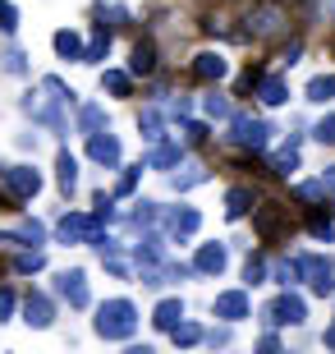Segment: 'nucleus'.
Wrapping results in <instances>:
<instances>
[{
	"label": "nucleus",
	"instance_id": "nucleus-1",
	"mask_svg": "<svg viewBox=\"0 0 335 354\" xmlns=\"http://www.w3.org/2000/svg\"><path fill=\"white\" fill-rule=\"evenodd\" d=\"M97 336H106V341H129L133 331H138V308H133L129 299H111L97 308Z\"/></svg>",
	"mask_w": 335,
	"mask_h": 354
},
{
	"label": "nucleus",
	"instance_id": "nucleus-2",
	"mask_svg": "<svg viewBox=\"0 0 335 354\" xmlns=\"http://www.w3.org/2000/svg\"><path fill=\"white\" fill-rule=\"evenodd\" d=\"M294 281H308L317 295H331V290H335V267H331V258L298 253V258H294Z\"/></svg>",
	"mask_w": 335,
	"mask_h": 354
},
{
	"label": "nucleus",
	"instance_id": "nucleus-3",
	"mask_svg": "<svg viewBox=\"0 0 335 354\" xmlns=\"http://www.w3.org/2000/svg\"><path fill=\"white\" fill-rule=\"evenodd\" d=\"M41 88L51 92V102H69V97H74V92H69V88H65L60 79H46ZM23 111H28L32 120H41V124H51V129H65V120H60V111H55V106H46L41 97H32V92L23 97Z\"/></svg>",
	"mask_w": 335,
	"mask_h": 354
},
{
	"label": "nucleus",
	"instance_id": "nucleus-4",
	"mask_svg": "<svg viewBox=\"0 0 335 354\" xmlns=\"http://www.w3.org/2000/svg\"><path fill=\"white\" fill-rule=\"evenodd\" d=\"M230 138L239 147H253V152H262L267 147V138H271V124L267 120H253V115H234L230 120Z\"/></svg>",
	"mask_w": 335,
	"mask_h": 354
},
{
	"label": "nucleus",
	"instance_id": "nucleus-5",
	"mask_svg": "<svg viewBox=\"0 0 335 354\" xmlns=\"http://www.w3.org/2000/svg\"><path fill=\"white\" fill-rule=\"evenodd\" d=\"M0 180H5V194L19 198V203L41 194V175L32 171V166H5V171H0Z\"/></svg>",
	"mask_w": 335,
	"mask_h": 354
},
{
	"label": "nucleus",
	"instance_id": "nucleus-6",
	"mask_svg": "<svg viewBox=\"0 0 335 354\" xmlns=\"http://www.w3.org/2000/svg\"><path fill=\"white\" fill-rule=\"evenodd\" d=\"M303 317H308V304L298 299V295H289V290H285L280 299L267 304V322L271 327H298Z\"/></svg>",
	"mask_w": 335,
	"mask_h": 354
},
{
	"label": "nucleus",
	"instance_id": "nucleus-7",
	"mask_svg": "<svg viewBox=\"0 0 335 354\" xmlns=\"http://www.w3.org/2000/svg\"><path fill=\"white\" fill-rule=\"evenodd\" d=\"M55 290H60V299H69V308H88V276L78 272V267L55 276Z\"/></svg>",
	"mask_w": 335,
	"mask_h": 354
},
{
	"label": "nucleus",
	"instance_id": "nucleus-8",
	"mask_svg": "<svg viewBox=\"0 0 335 354\" xmlns=\"http://www.w3.org/2000/svg\"><path fill=\"white\" fill-rule=\"evenodd\" d=\"M92 230H97V221H92V216H83V212H65V216H60V225H55V235L65 239V244H88Z\"/></svg>",
	"mask_w": 335,
	"mask_h": 354
},
{
	"label": "nucleus",
	"instance_id": "nucleus-9",
	"mask_svg": "<svg viewBox=\"0 0 335 354\" xmlns=\"http://www.w3.org/2000/svg\"><path fill=\"white\" fill-rule=\"evenodd\" d=\"M88 157L97 161V166H119V138H111V133H92L88 138Z\"/></svg>",
	"mask_w": 335,
	"mask_h": 354
},
{
	"label": "nucleus",
	"instance_id": "nucleus-10",
	"mask_svg": "<svg viewBox=\"0 0 335 354\" xmlns=\"http://www.w3.org/2000/svg\"><path fill=\"white\" fill-rule=\"evenodd\" d=\"M216 317H225V322H244L248 317V295L244 290H225V295H216Z\"/></svg>",
	"mask_w": 335,
	"mask_h": 354
},
{
	"label": "nucleus",
	"instance_id": "nucleus-11",
	"mask_svg": "<svg viewBox=\"0 0 335 354\" xmlns=\"http://www.w3.org/2000/svg\"><path fill=\"white\" fill-rule=\"evenodd\" d=\"M225 258H230L225 244H202L198 258H193V267H198V272H207V276H220V272H225Z\"/></svg>",
	"mask_w": 335,
	"mask_h": 354
},
{
	"label": "nucleus",
	"instance_id": "nucleus-12",
	"mask_svg": "<svg viewBox=\"0 0 335 354\" xmlns=\"http://www.w3.org/2000/svg\"><path fill=\"white\" fill-rule=\"evenodd\" d=\"M23 322L28 327H51V299L32 290V295L23 299Z\"/></svg>",
	"mask_w": 335,
	"mask_h": 354
},
{
	"label": "nucleus",
	"instance_id": "nucleus-13",
	"mask_svg": "<svg viewBox=\"0 0 335 354\" xmlns=\"http://www.w3.org/2000/svg\"><path fill=\"white\" fill-rule=\"evenodd\" d=\"M248 24H253V32H258V37H271V32H280V10H271V5H262V10H253L248 14Z\"/></svg>",
	"mask_w": 335,
	"mask_h": 354
},
{
	"label": "nucleus",
	"instance_id": "nucleus-14",
	"mask_svg": "<svg viewBox=\"0 0 335 354\" xmlns=\"http://www.w3.org/2000/svg\"><path fill=\"white\" fill-rule=\"evenodd\" d=\"M258 97L267 106H285L289 102V88H285V79H276V74H262L258 79Z\"/></svg>",
	"mask_w": 335,
	"mask_h": 354
},
{
	"label": "nucleus",
	"instance_id": "nucleus-15",
	"mask_svg": "<svg viewBox=\"0 0 335 354\" xmlns=\"http://www.w3.org/2000/svg\"><path fill=\"white\" fill-rule=\"evenodd\" d=\"M152 322L161 331H175L184 322V304L180 299H161V304H156V313H152Z\"/></svg>",
	"mask_w": 335,
	"mask_h": 354
},
{
	"label": "nucleus",
	"instance_id": "nucleus-16",
	"mask_svg": "<svg viewBox=\"0 0 335 354\" xmlns=\"http://www.w3.org/2000/svg\"><path fill=\"white\" fill-rule=\"evenodd\" d=\"M166 225H170V235H175V239H184V235H193L198 225H202V216H198L193 207H180V212H170Z\"/></svg>",
	"mask_w": 335,
	"mask_h": 354
},
{
	"label": "nucleus",
	"instance_id": "nucleus-17",
	"mask_svg": "<svg viewBox=\"0 0 335 354\" xmlns=\"http://www.w3.org/2000/svg\"><path fill=\"white\" fill-rule=\"evenodd\" d=\"M83 41H78V32H69V28H60L55 32V55H65V60H83Z\"/></svg>",
	"mask_w": 335,
	"mask_h": 354
},
{
	"label": "nucleus",
	"instance_id": "nucleus-18",
	"mask_svg": "<svg viewBox=\"0 0 335 354\" xmlns=\"http://www.w3.org/2000/svg\"><path fill=\"white\" fill-rule=\"evenodd\" d=\"M193 74H198V79H225V60H220L216 51H202L193 60Z\"/></svg>",
	"mask_w": 335,
	"mask_h": 354
},
{
	"label": "nucleus",
	"instance_id": "nucleus-19",
	"mask_svg": "<svg viewBox=\"0 0 335 354\" xmlns=\"http://www.w3.org/2000/svg\"><path fill=\"white\" fill-rule=\"evenodd\" d=\"M253 221H258V235L262 239H276V235H280V212H276V203L258 207V216H253Z\"/></svg>",
	"mask_w": 335,
	"mask_h": 354
},
{
	"label": "nucleus",
	"instance_id": "nucleus-20",
	"mask_svg": "<svg viewBox=\"0 0 335 354\" xmlns=\"http://www.w3.org/2000/svg\"><path fill=\"white\" fill-rule=\"evenodd\" d=\"M147 166H152V171H166V166H180V147H175V143H156L152 152H147Z\"/></svg>",
	"mask_w": 335,
	"mask_h": 354
},
{
	"label": "nucleus",
	"instance_id": "nucleus-21",
	"mask_svg": "<svg viewBox=\"0 0 335 354\" xmlns=\"http://www.w3.org/2000/svg\"><path fill=\"white\" fill-rule=\"evenodd\" d=\"M248 207H253V194H248V189H230V194H225V216H230V221H239Z\"/></svg>",
	"mask_w": 335,
	"mask_h": 354
},
{
	"label": "nucleus",
	"instance_id": "nucleus-22",
	"mask_svg": "<svg viewBox=\"0 0 335 354\" xmlns=\"http://www.w3.org/2000/svg\"><path fill=\"white\" fill-rule=\"evenodd\" d=\"M129 69H133V74H152V69H156V51H152V41H138V46H133Z\"/></svg>",
	"mask_w": 335,
	"mask_h": 354
},
{
	"label": "nucleus",
	"instance_id": "nucleus-23",
	"mask_svg": "<svg viewBox=\"0 0 335 354\" xmlns=\"http://www.w3.org/2000/svg\"><path fill=\"white\" fill-rule=\"evenodd\" d=\"M161 258H166V244H161L156 235H147V239L138 244V267H156Z\"/></svg>",
	"mask_w": 335,
	"mask_h": 354
},
{
	"label": "nucleus",
	"instance_id": "nucleus-24",
	"mask_svg": "<svg viewBox=\"0 0 335 354\" xmlns=\"http://www.w3.org/2000/svg\"><path fill=\"white\" fill-rule=\"evenodd\" d=\"M55 171H60V189H65V194H74V184H78V161L69 157V152H60V157H55Z\"/></svg>",
	"mask_w": 335,
	"mask_h": 354
},
{
	"label": "nucleus",
	"instance_id": "nucleus-25",
	"mask_svg": "<svg viewBox=\"0 0 335 354\" xmlns=\"http://www.w3.org/2000/svg\"><path fill=\"white\" fill-rule=\"evenodd\" d=\"M78 129L83 133H102L106 129V111L102 106H83V111H78Z\"/></svg>",
	"mask_w": 335,
	"mask_h": 354
},
{
	"label": "nucleus",
	"instance_id": "nucleus-26",
	"mask_svg": "<svg viewBox=\"0 0 335 354\" xmlns=\"http://www.w3.org/2000/svg\"><path fill=\"white\" fill-rule=\"evenodd\" d=\"M335 97V74H317L308 83V102H331Z\"/></svg>",
	"mask_w": 335,
	"mask_h": 354
},
{
	"label": "nucleus",
	"instance_id": "nucleus-27",
	"mask_svg": "<svg viewBox=\"0 0 335 354\" xmlns=\"http://www.w3.org/2000/svg\"><path fill=\"white\" fill-rule=\"evenodd\" d=\"M111 51V32H106V24L97 28V37L88 41V51H83V60H88V65H97V60H102V55Z\"/></svg>",
	"mask_w": 335,
	"mask_h": 354
},
{
	"label": "nucleus",
	"instance_id": "nucleus-28",
	"mask_svg": "<svg viewBox=\"0 0 335 354\" xmlns=\"http://www.w3.org/2000/svg\"><path fill=\"white\" fill-rule=\"evenodd\" d=\"M289 171H298V138H289V147L276 157V175H289Z\"/></svg>",
	"mask_w": 335,
	"mask_h": 354
},
{
	"label": "nucleus",
	"instance_id": "nucleus-29",
	"mask_svg": "<svg viewBox=\"0 0 335 354\" xmlns=\"http://www.w3.org/2000/svg\"><path fill=\"white\" fill-rule=\"evenodd\" d=\"M308 230L317 239H326V244H331V230H335V225H331V212H312V216H308Z\"/></svg>",
	"mask_w": 335,
	"mask_h": 354
},
{
	"label": "nucleus",
	"instance_id": "nucleus-30",
	"mask_svg": "<svg viewBox=\"0 0 335 354\" xmlns=\"http://www.w3.org/2000/svg\"><path fill=\"white\" fill-rule=\"evenodd\" d=\"M102 88H106V92H115V97H124V92H129V74H119V69H106V74H102Z\"/></svg>",
	"mask_w": 335,
	"mask_h": 354
},
{
	"label": "nucleus",
	"instance_id": "nucleus-31",
	"mask_svg": "<svg viewBox=\"0 0 335 354\" xmlns=\"http://www.w3.org/2000/svg\"><path fill=\"white\" fill-rule=\"evenodd\" d=\"M10 239H19V244H41V239H46V230H41L37 221H23V225H19V230H14Z\"/></svg>",
	"mask_w": 335,
	"mask_h": 354
},
{
	"label": "nucleus",
	"instance_id": "nucleus-32",
	"mask_svg": "<svg viewBox=\"0 0 335 354\" xmlns=\"http://www.w3.org/2000/svg\"><path fill=\"white\" fill-rule=\"evenodd\" d=\"M202 180H207L202 166H184V175H175L170 184H175V189H193V184H202Z\"/></svg>",
	"mask_w": 335,
	"mask_h": 354
},
{
	"label": "nucleus",
	"instance_id": "nucleus-33",
	"mask_svg": "<svg viewBox=\"0 0 335 354\" xmlns=\"http://www.w3.org/2000/svg\"><path fill=\"white\" fill-rule=\"evenodd\" d=\"M202 111H207V115H211V120H225V115H230V102H225L220 92H211V97H207V102H202Z\"/></svg>",
	"mask_w": 335,
	"mask_h": 354
},
{
	"label": "nucleus",
	"instance_id": "nucleus-34",
	"mask_svg": "<svg viewBox=\"0 0 335 354\" xmlns=\"http://www.w3.org/2000/svg\"><path fill=\"white\" fill-rule=\"evenodd\" d=\"M170 336H175V345H198V341H202V331H198L193 322H180V327L170 331Z\"/></svg>",
	"mask_w": 335,
	"mask_h": 354
},
{
	"label": "nucleus",
	"instance_id": "nucleus-35",
	"mask_svg": "<svg viewBox=\"0 0 335 354\" xmlns=\"http://www.w3.org/2000/svg\"><path fill=\"white\" fill-rule=\"evenodd\" d=\"M138 129L147 133V138H161V115H156V111H142V115H138Z\"/></svg>",
	"mask_w": 335,
	"mask_h": 354
},
{
	"label": "nucleus",
	"instance_id": "nucleus-36",
	"mask_svg": "<svg viewBox=\"0 0 335 354\" xmlns=\"http://www.w3.org/2000/svg\"><path fill=\"white\" fill-rule=\"evenodd\" d=\"M14 28H19V10L10 0H0V32H14Z\"/></svg>",
	"mask_w": 335,
	"mask_h": 354
},
{
	"label": "nucleus",
	"instance_id": "nucleus-37",
	"mask_svg": "<svg viewBox=\"0 0 335 354\" xmlns=\"http://www.w3.org/2000/svg\"><path fill=\"white\" fill-rule=\"evenodd\" d=\"M326 189H331L326 180H308V184H298V198H308V203H317V198H322Z\"/></svg>",
	"mask_w": 335,
	"mask_h": 354
},
{
	"label": "nucleus",
	"instance_id": "nucleus-38",
	"mask_svg": "<svg viewBox=\"0 0 335 354\" xmlns=\"http://www.w3.org/2000/svg\"><path fill=\"white\" fill-rule=\"evenodd\" d=\"M14 267H19V272H41V267H46V258H41V253L32 249V253H23V258H19Z\"/></svg>",
	"mask_w": 335,
	"mask_h": 354
},
{
	"label": "nucleus",
	"instance_id": "nucleus-39",
	"mask_svg": "<svg viewBox=\"0 0 335 354\" xmlns=\"http://www.w3.org/2000/svg\"><path fill=\"white\" fill-rule=\"evenodd\" d=\"M244 276H248V281H253V286H262V281H267V263H262V258H248Z\"/></svg>",
	"mask_w": 335,
	"mask_h": 354
},
{
	"label": "nucleus",
	"instance_id": "nucleus-40",
	"mask_svg": "<svg viewBox=\"0 0 335 354\" xmlns=\"http://www.w3.org/2000/svg\"><path fill=\"white\" fill-rule=\"evenodd\" d=\"M317 143H326V147H335V115H326L322 124H317Z\"/></svg>",
	"mask_w": 335,
	"mask_h": 354
},
{
	"label": "nucleus",
	"instance_id": "nucleus-41",
	"mask_svg": "<svg viewBox=\"0 0 335 354\" xmlns=\"http://www.w3.org/2000/svg\"><path fill=\"white\" fill-rule=\"evenodd\" d=\"M147 221H156V203H147V198H142L138 212H133V225H147Z\"/></svg>",
	"mask_w": 335,
	"mask_h": 354
},
{
	"label": "nucleus",
	"instance_id": "nucleus-42",
	"mask_svg": "<svg viewBox=\"0 0 335 354\" xmlns=\"http://www.w3.org/2000/svg\"><path fill=\"white\" fill-rule=\"evenodd\" d=\"M5 69H10V74H28V60H23V51H10V55H5Z\"/></svg>",
	"mask_w": 335,
	"mask_h": 354
},
{
	"label": "nucleus",
	"instance_id": "nucleus-43",
	"mask_svg": "<svg viewBox=\"0 0 335 354\" xmlns=\"http://www.w3.org/2000/svg\"><path fill=\"white\" fill-rule=\"evenodd\" d=\"M10 313H14V290H5V286H0V322H5Z\"/></svg>",
	"mask_w": 335,
	"mask_h": 354
},
{
	"label": "nucleus",
	"instance_id": "nucleus-44",
	"mask_svg": "<svg viewBox=\"0 0 335 354\" xmlns=\"http://www.w3.org/2000/svg\"><path fill=\"white\" fill-rule=\"evenodd\" d=\"M184 138H189V143H202V138H207V129H202V124H193V120H189V124H184Z\"/></svg>",
	"mask_w": 335,
	"mask_h": 354
},
{
	"label": "nucleus",
	"instance_id": "nucleus-45",
	"mask_svg": "<svg viewBox=\"0 0 335 354\" xmlns=\"http://www.w3.org/2000/svg\"><path fill=\"white\" fill-rule=\"evenodd\" d=\"M138 171H142V166H133V171H124V180H119V194H133V184H138Z\"/></svg>",
	"mask_w": 335,
	"mask_h": 354
},
{
	"label": "nucleus",
	"instance_id": "nucleus-46",
	"mask_svg": "<svg viewBox=\"0 0 335 354\" xmlns=\"http://www.w3.org/2000/svg\"><path fill=\"white\" fill-rule=\"evenodd\" d=\"M326 345H331V350H335V322H331V327H326Z\"/></svg>",
	"mask_w": 335,
	"mask_h": 354
},
{
	"label": "nucleus",
	"instance_id": "nucleus-47",
	"mask_svg": "<svg viewBox=\"0 0 335 354\" xmlns=\"http://www.w3.org/2000/svg\"><path fill=\"white\" fill-rule=\"evenodd\" d=\"M322 180H326V184H331V189H335V166H331V171H326V175H322Z\"/></svg>",
	"mask_w": 335,
	"mask_h": 354
}]
</instances>
